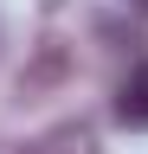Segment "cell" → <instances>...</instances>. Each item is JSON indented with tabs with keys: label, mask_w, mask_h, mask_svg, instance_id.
<instances>
[{
	"label": "cell",
	"mask_w": 148,
	"mask_h": 154,
	"mask_svg": "<svg viewBox=\"0 0 148 154\" xmlns=\"http://www.w3.org/2000/svg\"><path fill=\"white\" fill-rule=\"evenodd\" d=\"M32 154H97V141H90L84 128H58V135H45Z\"/></svg>",
	"instance_id": "cell-2"
},
{
	"label": "cell",
	"mask_w": 148,
	"mask_h": 154,
	"mask_svg": "<svg viewBox=\"0 0 148 154\" xmlns=\"http://www.w3.org/2000/svg\"><path fill=\"white\" fill-rule=\"evenodd\" d=\"M135 7H142V13H148V0H135Z\"/></svg>",
	"instance_id": "cell-3"
},
{
	"label": "cell",
	"mask_w": 148,
	"mask_h": 154,
	"mask_svg": "<svg viewBox=\"0 0 148 154\" xmlns=\"http://www.w3.org/2000/svg\"><path fill=\"white\" fill-rule=\"evenodd\" d=\"M116 116H122L129 128H148V64L129 71V84L116 90Z\"/></svg>",
	"instance_id": "cell-1"
}]
</instances>
